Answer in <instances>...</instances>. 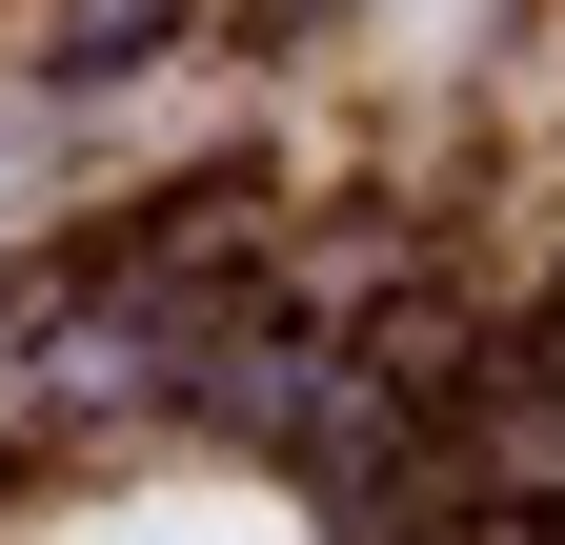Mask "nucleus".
Returning a JSON list of instances; mask_svg holds the SVG:
<instances>
[{
	"label": "nucleus",
	"instance_id": "f257e3e1",
	"mask_svg": "<svg viewBox=\"0 0 565 545\" xmlns=\"http://www.w3.org/2000/svg\"><path fill=\"white\" fill-rule=\"evenodd\" d=\"M21 545H303V525H282L263 485H202V464H182V485H102V505H41Z\"/></svg>",
	"mask_w": 565,
	"mask_h": 545
}]
</instances>
